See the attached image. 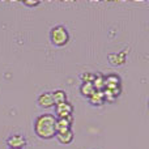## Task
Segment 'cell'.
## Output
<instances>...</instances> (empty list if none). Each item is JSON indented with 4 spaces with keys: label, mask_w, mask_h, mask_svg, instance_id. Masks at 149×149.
Listing matches in <instances>:
<instances>
[{
    "label": "cell",
    "mask_w": 149,
    "mask_h": 149,
    "mask_svg": "<svg viewBox=\"0 0 149 149\" xmlns=\"http://www.w3.org/2000/svg\"><path fill=\"white\" fill-rule=\"evenodd\" d=\"M50 39L55 46L63 47L70 41V34H68V30L63 25H58L55 28H52L51 31H50Z\"/></svg>",
    "instance_id": "7a4b0ae2"
},
{
    "label": "cell",
    "mask_w": 149,
    "mask_h": 149,
    "mask_svg": "<svg viewBox=\"0 0 149 149\" xmlns=\"http://www.w3.org/2000/svg\"><path fill=\"white\" fill-rule=\"evenodd\" d=\"M94 92H95V89H94V86H93V84H90V82H82L81 86H80V93L88 98Z\"/></svg>",
    "instance_id": "8fae6325"
},
{
    "label": "cell",
    "mask_w": 149,
    "mask_h": 149,
    "mask_svg": "<svg viewBox=\"0 0 149 149\" xmlns=\"http://www.w3.org/2000/svg\"><path fill=\"white\" fill-rule=\"evenodd\" d=\"M109 60L113 65H122L126 62V51L119 52V54H111L109 56Z\"/></svg>",
    "instance_id": "9c48e42d"
},
{
    "label": "cell",
    "mask_w": 149,
    "mask_h": 149,
    "mask_svg": "<svg viewBox=\"0 0 149 149\" xmlns=\"http://www.w3.org/2000/svg\"><path fill=\"white\" fill-rule=\"evenodd\" d=\"M52 95V100H54V103L58 105V103H63V102H67V93L64 90H55V92L51 93Z\"/></svg>",
    "instance_id": "30bf717a"
},
{
    "label": "cell",
    "mask_w": 149,
    "mask_h": 149,
    "mask_svg": "<svg viewBox=\"0 0 149 149\" xmlns=\"http://www.w3.org/2000/svg\"><path fill=\"white\" fill-rule=\"evenodd\" d=\"M56 118L52 114H42L34 120V132L41 139H52L56 135Z\"/></svg>",
    "instance_id": "6da1fadb"
},
{
    "label": "cell",
    "mask_w": 149,
    "mask_h": 149,
    "mask_svg": "<svg viewBox=\"0 0 149 149\" xmlns=\"http://www.w3.org/2000/svg\"><path fill=\"white\" fill-rule=\"evenodd\" d=\"M72 122H73V116L72 115L67 116V118H59V119H56V124H55L56 132L65 131V130H71Z\"/></svg>",
    "instance_id": "8992f818"
},
{
    "label": "cell",
    "mask_w": 149,
    "mask_h": 149,
    "mask_svg": "<svg viewBox=\"0 0 149 149\" xmlns=\"http://www.w3.org/2000/svg\"><path fill=\"white\" fill-rule=\"evenodd\" d=\"M7 145L12 149H22L26 145V139L22 135H12L7 139Z\"/></svg>",
    "instance_id": "277c9868"
},
{
    "label": "cell",
    "mask_w": 149,
    "mask_h": 149,
    "mask_svg": "<svg viewBox=\"0 0 149 149\" xmlns=\"http://www.w3.org/2000/svg\"><path fill=\"white\" fill-rule=\"evenodd\" d=\"M38 105L43 109H51L55 106L54 100H52V95L50 92H43L42 94H39L38 97Z\"/></svg>",
    "instance_id": "5b68a950"
},
{
    "label": "cell",
    "mask_w": 149,
    "mask_h": 149,
    "mask_svg": "<svg viewBox=\"0 0 149 149\" xmlns=\"http://www.w3.org/2000/svg\"><path fill=\"white\" fill-rule=\"evenodd\" d=\"M89 102L93 103L95 106H101L105 102V94H103V90H95L92 95L89 97Z\"/></svg>",
    "instance_id": "ba28073f"
},
{
    "label": "cell",
    "mask_w": 149,
    "mask_h": 149,
    "mask_svg": "<svg viewBox=\"0 0 149 149\" xmlns=\"http://www.w3.org/2000/svg\"><path fill=\"white\" fill-rule=\"evenodd\" d=\"M95 77V73H92V72H85V73H81V80L82 82H90L92 84L93 80Z\"/></svg>",
    "instance_id": "4fadbf2b"
},
{
    "label": "cell",
    "mask_w": 149,
    "mask_h": 149,
    "mask_svg": "<svg viewBox=\"0 0 149 149\" xmlns=\"http://www.w3.org/2000/svg\"><path fill=\"white\" fill-rule=\"evenodd\" d=\"M103 77L101 73H97L94 77V80H93V86H94L95 90H103Z\"/></svg>",
    "instance_id": "7c38bea8"
},
{
    "label": "cell",
    "mask_w": 149,
    "mask_h": 149,
    "mask_svg": "<svg viewBox=\"0 0 149 149\" xmlns=\"http://www.w3.org/2000/svg\"><path fill=\"white\" fill-rule=\"evenodd\" d=\"M24 5H26V7H38L39 1H24Z\"/></svg>",
    "instance_id": "5bb4252c"
},
{
    "label": "cell",
    "mask_w": 149,
    "mask_h": 149,
    "mask_svg": "<svg viewBox=\"0 0 149 149\" xmlns=\"http://www.w3.org/2000/svg\"><path fill=\"white\" fill-rule=\"evenodd\" d=\"M73 113V106L71 105L70 102H63V103H58L55 105V114L56 116L55 118L59 119V118H67V116L72 115Z\"/></svg>",
    "instance_id": "3957f363"
},
{
    "label": "cell",
    "mask_w": 149,
    "mask_h": 149,
    "mask_svg": "<svg viewBox=\"0 0 149 149\" xmlns=\"http://www.w3.org/2000/svg\"><path fill=\"white\" fill-rule=\"evenodd\" d=\"M55 137L58 139V141L60 144H71L73 141V132L72 130H65V131L56 132Z\"/></svg>",
    "instance_id": "52a82bcc"
},
{
    "label": "cell",
    "mask_w": 149,
    "mask_h": 149,
    "mask_svg": "<svg viewBox=\"0 0 149 149\" xmlns=\"http://www.w3.org/2000/svg\"><path fill=\"white\" fill-rule=\"evenodd\" d=\"M8 149H12V148H8Z\"/></svg>",
    "instance_id": "9a60e30c"
}]
</instances>
